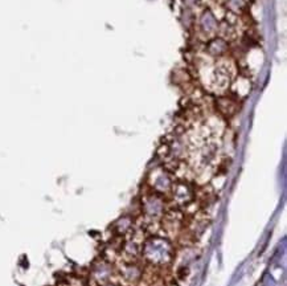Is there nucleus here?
Segmentation results:
<instances>
[{
	"label": "nucleus",
	"mask_w": 287,
	"mask_h": 286,
	"mask_svg": "<svg viewBox=\"0 0 287 286\" xmlns=\"http://www.w3.org/2000/svg\"><path fill=\"white\" fill-rule=\"evenodd\" d=\"M176 257V249L170 238L162 234H149L140 249V260L145 265L156 269L167 268Z\"/></svg>",
	"instance_id": "obj_1"
}]
</instances>
